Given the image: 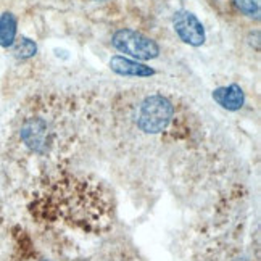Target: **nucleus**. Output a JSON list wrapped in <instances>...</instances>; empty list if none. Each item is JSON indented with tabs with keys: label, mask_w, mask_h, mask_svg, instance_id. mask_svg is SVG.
Wrapping results in <instances>:
<instances>
[{
	"label": "nucleus",
	"mask_w": 261,
	"mask_h": 261,
	"mask_svg": "<svg viewBox=\"0 0 261 261\" xmlns=\"http://www.w3.org/2000/svg\"><path fill=\"white\" fill-rule=\"evenodd\" d=\"M86 112L74 102L50 97L29 105L26 113L18 119V142L29 153L37 156L60 155L74 142L83 130Z\"/></svg>",
	"instance_id": "f257e3e1"
},
{
	"label": "nucleus",
	"mask_w": 261,
	"mask_h": 261,
	"mask_svg": "<svg viewBox=\"0 0 261 261\" xmlns=\"http://www.w3.org/2000/svg\"><path fill=\"white\" fill-rule=\"evenodd\" d=\"M134 126L147 136H163L176 127L177 108L163 94H148L139 100L133 112Z\"/></svg>",
	"instance_id": "f03ea898"
},
{
	"label": "nucleus",
	"mask_w": 261,
	"mask_h": 261,
	"mask_svg": "<svg viewBox=\"0 0 261 261\" xmlns=\"http://www.w3.org/2000/svg\"><path fill=\"white\" fill-rule=\"evenodd\" d=\"M112 44L121 54L136 60H153L160 55V47L153 39L134 29H119L113 34Z\"/></svg>",
	"instance_id": "7ed1b4c3"
},
{
	"label": "nucleus",
	"mask_w": 261,
	"mask_h": 261,
	"mask_svg": "<svg viewBox=\"0 0 261 261\" xmlns=\"http://www.w3.org/2000/svg\"><path fill=\"white\" fill-rule=\"evenodd\" d=\"M174 33L182 42L198 47L205 42V28L202 21L187 10H179L173 16Z\"/></svg>",
	"instance_id": "20e7f679"
},
{
	"label": "nucleus",
	"mask_w": 261,
	"mask_h": 261,
	"mask_svg": "<svg viewBox=\"0 0 261 261\" xmlns=\"http://www.w3.org/2000/svg\"><path fill=\"white\" fill-rule=\"evenodd\" d=\"M110 68L119 76L124 77H148L155 74V69L144 63H139L137 60H129L124 57H112L110 60Z\"/></svg>",
	"instance_id": "39448f33"
},
{
	"label": "nucleus",
	"mask_w": 261,
	"mask_h": 261,
	"mask_svg": "<svg viewBox=\"0 0 261 261\" xmlns=\"http://www.w3.org/2000/svg\"><path fill=\"white\" fill-rule=\"evenodd\" d=\"M213 98L215 102H218L223 108L230 110V112H236V110H240L245 102V95L244 90L237 84H230V86H224V87H218L213 90Z\"/></svg>",
	"instance_id": "423d86ee"
},
{
	"label": "nucleus",
	"mask_w": 261,
	"mask_h": 261,
	"mask_svg": "<svg viewBox=\"0 0 261 261\" xmlns=\"http://www.w3.org/2000/svg\"><path fill=\"white\" fill-rule=\"evenodd\" d=\"M16 18L12 13H4L0 16V45L12 47L16 41Z\"/></svg>",
	"instance_id": "0eeeda50"
},
{
	"label": "nucleus",
	"mask_w": 261,
	"mask_h": 261,
	"mask_svg": "<svg viewBox=\"0 0 261 261\" xmlns=\"http://www.w3.org/2000/svg\"><path fill=\"white\" fill-rule=\"evenodd\" d=\"M13 47V54L16 58H21V60H26V58H31L36 55L37 52V45L31 41V39L28 37H21L15 41V44L12 45Z\"/></svg>",
	"instance_id": "6e6552de"
},
{
	"label": "nucleus",
	"mask_w": 261,
	"mask_h": 261,
	"mask_svg": "<svg viewBox=\"0 0 261 261\" xmlns=\"http://www.w3.org/2000/svg\"><path fill=\"white\" fill-rule=\"evenodd\" d=\"M240 13L250 18H259V0H234Z\"/></svg>",
	"instance_id": "1a4fd4ad"
},
{
	"label": "nucleus",
	"mask_w": 261,
	"mask_h": 261,
	"mask_svg": "<svg viewBox=\"0 0 261 261\" xmlns=\"http://www.w3.org/2000/svg\"><path fill=\"white\" fill-rule=\"evenodd\" d=\"M95 2H105V0H95Z\"/></svg>",
	"instance_id": "9d476101"
}]
</instances>
